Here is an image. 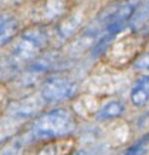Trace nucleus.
I'll return each mask as SVG.
<instances>
[{
  "mask_svg": "<svg viewBox=\"0 0 149 155\" xmlns=\"http://www.w3.org/2000/svg\"><path fill=\"white\" fill-rule=\"evenodd\" d=\"M131 102L136 107H143L149 102V75L139 76L131 88Z\"/></svg>",
  "mask_w": 149,
  "mask_h": 155,
  "instance_id": "6e6552de",
  "label": "nucleus"
},
{
  "mask_svg": "<svg viewBox=\"0 0 149 155\" xmlns=\"http://www.w3.org/2000/svg\"><path fill=\"white\" fill-rule=\"evenodd\" d=\"M18 21L11 15H0V47L17 36Z\"/></svg>",
  "mask_w": 149,
  "mask_h": 155,
  "instance_id": "1a4fd4ad",
  "label": "nucleus"
},
{
  "mask_svg": "<svg viewBox=\"0 0 149 155\" xmlns=\"http://www.w3.org/2000/svg\"><path fill=\"white\" fill-rule=\"evenodd\" d=\"M29 140L30 138L28 134L24 137H19L15 140H11L7 144V147L0 153V155H23L24 148L27 147Z\"/></svg>",
  "mask_w": 149,
  "mask_h": 155,
  "instance_id": "9b49d317",
  "label": "nucleus"
},
{
  "mask_svg": "<svg viewBox=\"0 0 149 155\" xmlns=\"http://www.w3.org/2000/svg\"><path fill=\"white\" fill-rule=\"evenodd\" d=\"M74 128L73 114L64 108H57L40 115L33 122L28 136L30 140H52L68 137Z\"/></svg>",
  "mask_w": 149,
  "mask_h": 155,
  "instance_id": "f03ea898",
  "label": "nucleus"
},
{
  "mask_svg": "<svg viewBox=\"0 0 149 155\" xmlns=\"http://www.w3.org/2000/svg\"><path fill=\"white\" fill-rule=\"evenodd\" d=\"M125 110V107L121 101L113 99L107 102L105 104L102 105V108L97 113V117L99 120H108V119H114L120 116Z\"/></svg>",
  "mask_w": 149,
  "mask_h": 155,
  "instance_id": "9d476101",
  "label": "nucleus"
},
{
  "mask_svg": "<svg viewBox=\"0 0 149 155\" xmlns=\"http://www.w3.org/2000/svg\"><path fill=\"white\" fill-rule=\"evenodd\" d=\"M75 148V142L73 138L63 137L48 140L36 155H69Z\"/></svg>",
  "mask_w": 149,
  "mask_h": 155,
  "instance_id": "0eeeda50",
  "label": "nucleus"
},
{
  "mask_svg": "<svg viewBox=\"0 0 149 155\" xmlns=\"http://www.w3.org/2000/svg\"><path fill=\"white\" fill-rule=\"evenodd\" d=\"M58 64V58L55 54H40L38 56L33 62H30L27 67H25V71H24V81L25 82H30L34 80H38L40 76L47 74L48 71H51L52 69H55V67Z\"/></svg>",
  "mask_w": 149,
  "mask_h": 155,
  "instance_id": "39448f33",
  "label": "nucleus"
},
{
  "mask_svg": "<svg viewBox=\"0 0 149 155\" xmlns=\"http://www.w3.org/2000/svg\"><path fill=\"white\" fill-rule=\"evenodd\" d=\"M78 90L76 82L65 75H52L44 80L40 97L45 103H58L70 99Z\"/></svg>",
  "mask_w": 149,
  "mask_h": 155,
  "instance_id": "20e7f679",
  "label": "nucleus"
},
{
  "mask_svg": "<svg viewBox=\"0 0 149 155\" xmlns=\"http://www.w3.org/2000/svg\"><path fill=\"white\" fill-rule=\"evenodd\" d=\"M42 102L44 101L41 99L40 96L38 98H35V97L25 98L23 101H19V102L15 103L11 107L10 114L12 115L13 119H19V120L28 119L31 115H34L35 113H38V110L42 107Z\"/></svg>",
  "mask_w": 149,
  "mask_h": 155,
  "instance_id": "423d86ee",
  "label": "nucleus"
},
{
  "mask_svg": "<svg viewBox=\"0 0 149 155\" xmlns=\"http://www.w3.org/2000/svg\"><path fill=\"white\" fill-rule=\"evenodd\" d=\"M134 13H136V16H134L133 23L136 25H141V24L145 23L147 21H149V1L144 6L139 7V10L137 8Z\"/></svg>",
  "mask_w": 149,
  "mask_h": 155,
  "instance_id": "ddd939ff",
  "label": "nucleus"
},
{
  "mask_svg": "<svg viewBox=\"0 0 149 155\" xmlns=\"http://www.w3.org/2000/svg\"><path fill=\"white\" fill-rule=\"evenodd\" d=\"M47 41L48 34L41 27L30 28L18 35L6 56L0 58V76L12 75L25 68L41 54Z\"/></svg>",
  "mask_w": 149,
  "mask_h": 155,
  "instance_id": "f257e3e1",
  "label": "nucleus"
},
{
  "mask_svg": "<svg viewBox=\"0 0 149 155\" xmlns=\"http://www.w3.org/2000/svg\"><path fill=\"white\" fill-rule=\"evenodd\" d=\"M69 155H88L86 151H84V150H78V151H73L71 154H69Z\"/></svg>",
  "mask_w": 149,
  "mask_h": 155,
  "instance_id": "2eb2a0df",
  "label": "nucleus"
},
{
  "mask_svg": "<svg viewBox=\"0 0 149 155\" xmlns=\"http://www.w3.org/2000/svg\"><path fill=\"white\" fill-rule=\"evenodd\" d=\"M138 5L139 0H118L101 13L98 17L99 25L103 27L109 35H115L134 15Z\"/></svg>",
  "mask_w": 149,
  "mask_h": 155,
  "instance_id": "7ed1b4c3",
  "label": "nucleus"
},
{
  "mask_svg": "<svg viewBox=\"0 0 149 155\" xmlns=\"http://www.w3.org/2000/svg\"><path fill=\"white\" fill-rule=\"evenodd\" d=\"M149 148V134L138 139L125 151V155H144Z\"/></svg>",
  "mask_w": 149,
  "mask_h": 155,
  "instance_id": "f8f14e48",
  "label": "nucleus"
},
{
  "mask_svg": "<svg viewBox=\"0 0 149 155\" xmlns=\"http://www.w3.org/2000/svg\"><path fill=\"white\" fill-rule=\"evenodd\" d=\"M136 68L138 69H149V53L141 56L136 62Z\"/></svg>",
  "mask_w": 149,
  "mask_h": 155,
  "instance_id": "4468645a",
  "label": "nucleus"
}]
</instances>
